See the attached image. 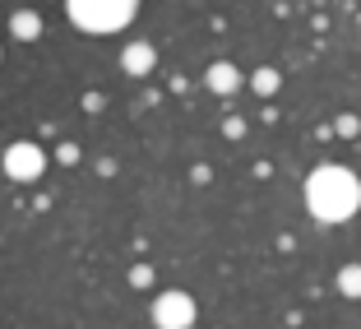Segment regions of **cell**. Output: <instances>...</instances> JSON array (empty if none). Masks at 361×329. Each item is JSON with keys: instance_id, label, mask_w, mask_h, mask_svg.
<instances>
[{"instance_id": "1", "label": "cell", "mask_w": 361, "mask_h": 329, "mask_svg": "<svg viewBox=\"0 0 361 329\" xmlns=\"http://www.w3.org/2000/svg\"><path fill=\"white\" fill-rule=\"evenodd\" d=\"M306 209L315 213L319 223H348L352 213L361 209V181L348 167H338V162L315 167L306 181Z\"/></svg>"}, {"instance_id": "2", "label": "cell", "mask_w": 361, "mask_h": 329, "mask_svg": "<svg viewBox=\"0 0 361 329\" xmlns=\"http://www.w3.org/2000/svg\"><path fill=\"white\" fill-rule=\"evenodd\" d=\"M70 23L84 32H116L135 19V5L130 0H70Z\"/></svg>"}, {"instance_id": "3", "label": "cell", "mask_w": 361, "mask_h": 329, "mask_svg": "<svg viewBox=\"0 0 361 329\" xmlns=\"http://www.w3.org/2000/svg\"><path fill=\"white\" fill-rule=\"evenodd\" d=\"M47 172V153L42 144H32V139H19L5 149V177L10 181H37Z\"/></svg>"}, {"instance_id": "4", "label": "cell", "mask_w": 361, "mask_h": 329, "mask_svg": "<svg viewBox=\"0 0 361 329\" xmlns=\"http://www.w3.org/2000/svg\"><path fill=\"white\" fill-rule=\"evenodd\" d=\"M153 325L158 329H190L195 325V297L180 292V287L162 292V297L153 301Z\"/></svg>"}, {"instance_id": "5", "label": "cell", "mask_w": 361, "mask_h": 329, "mask_svg": "<svg viewBox=\"0 0 361 329\" xmlns=\"http://www.w3.org/2000/svg\"><path fill=\"white\" fill-rule=\"evenodd\" d=\"M204 84H209L218 97H232L236 88L245 84V79H241V70H236L232 61H213V65H209V75H204Z\"/></svg>"}, {"instance_id": "6", "label": "cell", "mask_w": 361, "mask_h": 329, "mask_svg": "<svg viewBox=\"0 0 361 329\" xmlns=\"http://www.w3.org/2000/svg\"><path fill=\"white\" fill-rule=\"evenodd\" d=\"M121 65H126V75L144 79V75H153V65H158V52H153V42H130L126 52H121Z\"/></svg>"}, {"instance_id": "7", "label": "cell", "mask_w": 361, "mask_h": 329, "mask_svg": "<svg viewBox=\"0 0 361 329\" xmlns=\"http://www.w3.org/2000/svg\"><path fill=\"white\" fill-rule=\"evenodd\" d=\"M10 32L19 37V42H32V37L42 32V19H37L32 10H14V19H10Z\"/></svg>"}, {"instance_id": "8", "label": "cell", "mask_w": 361, "mask_h": 329, "mask_svg": "<svg viewBox=\"0 0 361 329\" xmlns=\"http://www.w3.org/2000/svg\"><path fill=\"white\" fill-rule=\"evenodd\" d=\"M278 84H283V75H278V70H269V65H259L255 75H250V88H255L259 97H274Z\"/></svg>"}, {"instance_id": "9", "label": "cell", "mask_w": 361, "mask_h": 329, "mask_svg": "<svg viewBox=\"0 0 361 329\" xmlns=\"http://www.w3.org/2000/svg\"><path fill=\"white\" fill-rule=\"evenodd\" d=\"M338 292L343 297H361V265H343L338 269Z\"/></svg>"}, {"instance_id": "10", "label": "cell", "mask_w": 361, "mask_h": 329, "mask_svg": "<svg viewBox=\"0 0 361 329\" xmlns=\"http://www.w3.org/2000/svg\"><path fill=\"white\" fill-rule=\"evenodd\" d=\"M334 135H343V139L361 135V121H357V116H338V126H334Z\"/></svg>"}, {"instance_id": "11", "label": "cell", "mask_w": 361, "mask_h": 329, "mask_svg": "<svg viewBox=\"0 0 361 329\" xmlns=\"http://www.w3.org/2000/svg\"><path fill=\"white\" fill-rule=\"evenodd\" d=\"M130 283H135V287H149L153 283V269L149 265H135V269H130Z\"/></svg>"}, {"instance_id": "12", "label": "cell", "mask_w": 361, "mask_h": 329, "mask_svg": "<svg viewBox=\"0 0 361 329\" xmlns=\"http://www.w3.org/2000/svg\"><path fill=\"white\" fill-rule=\"evenodd\" d=\"M223 135H227V139H241V135H245V121H241V116H227V121H223Z\"/></svg>"}, {"instance_id": "13", "label": "cell", "mask_w": 361, "mask_h": 329, "mask_svg": "<svg viewBox=\"0 0 361 329\" xmlns=\"http://www.w3.org/2000/svg\"><path fill=\"white\" fill-rule=\"evenodd\" d=\"M56 158H61L65 167H75V162H79V144H61V153H56Z\"/></svg>"}]
</instances>
